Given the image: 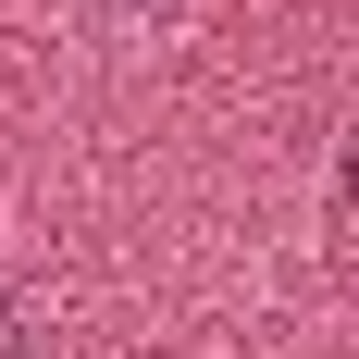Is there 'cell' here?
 Returning a JSON list of instances; mask_svg holds the SVG:
<instances>
[{"instance_id": "obj_1", "label": "cell", "mask_w": 359, "mask_h": 359, "mask_svg": "<svg viewBox=\"0 0 359 359\" xmlns=\"http://www.w3.org/2000/svg\"><path fill=\"white\" fill-rule=\"evenodd\" d=\"M0 359H50V347H37V323H25V297H13V285H0Z\"/></svg>"}, {"instance_id": "obj_2", "label": "cell", "mask_w": 359, "mask_h": 359, "mask_svg": "<svg viewBox=\"0 0 359 359\" xmlns=\"http://www.w3.org/2000/svg\"><path fill=\"white\" fill-rule=\"evenodd\" d=\"M334 198L359 211V124H347V161H334Z\"/></svg>"}]
</instances>
